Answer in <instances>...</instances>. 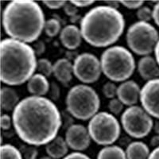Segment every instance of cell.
<instances>
[{"instance_id":"cell-23","label":"cell","mask_w":159,"mask_h":159,"mask_svg":"<svg viewBox=\"0 0 159 159\" xmlns=\"http://www.w3.org/2000/svg\"><path fill=\"white\" fill-rule=\"evenodd\" d=\"M44 30L46 35L50 38L56 37L60 32H61V24L60 20L56 18H52L45 22Z\"/></svg>"},{"instance_id":"cell-10","label":"cell","mask_w":159,"mask_h":159,"mask_svg":"<svg viewBox=\"0 0 159 159\" xmlns=\"http://www.w3.org/2000/svg\"><path fill=\"white\" fill-rule=\"evenodd\" d=\"M73 73L82 83H95L101 76L100 61L90 52L80 53L75 58L73 62Z\"/></svg>"},{"instance_id":"cell-17","label":"cell","mask_w":159,"mask_h":159,"mask_svg":"<svg viewBox=\"0 0 159 159\" xmlns=\"http://www.w3.org/2000/svg\"><path fill=\"white\" fill-rule=\"evenodd\" d=\"M50 84L47 77L41 73L34 74L27 82V90L32 96H43L49 93Z\"/></svg>"},{"instance_id":"cell-31","label":"cell","mask_w":159,"mask_h":159,"mask_svg":"<svg viewBox=\"0 0 159 159\" xmlns=\"http://www.w3.org/2000/svg\"><path fill=\"white\" fill-rule=\"evenodd\" d=\"M11 124H13V120L10 116L4 114L1 116V128L2 130H7L11 128Z\"/></svg>"},{"instance_id":"cell-6","label":"cell","mask_w":159,"mask_h":159,"mask_svg":"<svg viewBox=\"0 0 159 159\" xmlns=\"http://www.w3.org/2000/svg\"><path fill=\"white\" fill-rule=\"evenodd\" d=\"M66 107L72 117L80 120H89L98 113L100 99L96 91L86 84L71 88L66 96Z\"/></svg>"},{"instance_id":"cell-9","label":"cell","mask_w":159,"mask_h":159,"mask_svg":"<svg viewBox=\"0 0 159 159\" xmlns=\"http://www.w3.org/2000/svg\"><path fill=\"white\" fill-rule=\"evenodd\" d=\"M123 128L130 137L143 139L150 134L154 127L151 116L143 107L137 105L127 107L121 116Z\"/></svg>"},{"instance_id":"cell-36","label":"cell","mask_w":159,"mask_h":159,"mask_svg":"<svg viewBox=\"0 0 159 159\" xmlns=\"http://www.w3.org/2000/svg\"><path fill=\"white\" fill-rule=\"evenodd\" d=\"M34 51H35V53L36 55L38 56H40V55H42L45 50V43L43 42H37L36 43L34 44Z\"/></svg>"},{"instance_id":"cell-3","label":"cell","mask_w":159,"mask_h":159,"mask_svg":"<svg viewBox=\"0 0 159 159\" xmlns=\"http://www.w3.org/2000/svg\"><path fill=\"white\" fill-rule=\"evenodd\" d=\"M38 60L34 48L12 38L0 42V80L8 86L21 85L37 70Z\"/></svg>"},{"instance_id":"cell-30","label":"cell","mask_w":159,"mask_h":159,"mask_svg":"<svg viewBox=\"0 0 159 159\" xmlns=\"http://www.w3.org/2000/svg\"><path fill=\"white\" fill-rule=\"evenodd\" d=\"M44 4H45L48 8L52 10H55V9H60L61 7H64L66 3V1H42Z\"/></svg>"},{"instance_id":"cell-35","label":"cell","mask_w":159,"mask_h":159,"mask_svg":"<svg viewBox=\"0 0 159 159\" xmlns=\"http://www.w3.org/2000/svg\"><path fill=\"white\" fill-rule=\"evenodd\" d=\"M70 2L76 7H86L92 5L95 2L92 0H72Z\"/></svg>"},{"instance_id":"cell-21","label":"cell","mask_w":159,"mask_h":159,"mask_svg":"<svg viewBox=\"0 0 159 159\" xmlns=\"http://www.w3.org/2000/svg\"><path fill=\"white\" fill-rule=\"evenodd\" d=\"M96 159H127L126 151L116 145H111L102 148Z\"/></svg>"},{"instance_id":"cell-33","label":"cell","mask_w":159,"mask_h":159,"mask_svg":"<svg viewBox=\"0 0 159 159\" xmlns=\"http://www.w3.org/2000/svg\"><path fill=\"white\" fill-rule=\"evenodd\" d=\"M64 11L65 13L67 15L70 17H75L76 15V13L78 12V10L76 7H75L73 4L71 3V2H66L64 7Z\"/></svg>"},{"instance_id":"cell-15","label":"cell","mask_w":159,"mask_h":159,"mask_svg":"<svg viewBox=\"0 0 159 159\" xmlns=\"http://www.w3.org/2000/svg\"><path fill=\"white\" fill-rule=\"evenodd\" d=\"M138 72L143 79L147 81L159 77V65L155 58L145 56L139 61Z\"/></svg>"},{"instance_id":"cell-19","label":"cell","mask_w":159,"mask_h":159,"mask_svg":"<svg viewBox=\"0 0 159 159\" xmlns=\"http://www.w3.org/2000/svg\"><path fill=\"white\" fill-rule=\"evenodd\" d=\"M1 107L6 111H14L20 102L19 96L14 89L11 87H2L0 92Z\"/></svg>"},{"instance_id":"cell-26","label":"cell","mask_w":159,"mask_h":159,"mask_svg":"<svg viewBox=\"0 0 159 159\" xmlns=\"http://www.w3.org/2000/svg\"><path fill=\"white\" fill-rule=\"evenodd\" d=\"M137 18L140 22H148L153 19V11L148 7H142L137 11Z\"/></svg>"},{"instance_id":"cell-8","label":"cell","mask_w":159,"mask_h":159,"mask_svg":"<svg viewBox=\"0 0 159 159\" xmlns=\"http://www.w3.org/2000/svg\"><path fill=\"white\" fill-rule=\"evenodd\" d=\"M91 139L99 146H111L116 143L121 133L120 124L111 113L98 112L88 126Z\"/></svg>"},{"instance_id":"cell-39","label":"cell","mask_w":159,"mask_h":159,"mask_svg":"<svg viewBox=\"0 0 159 159\" xmlns=\"http://www.w3.org/2000/svg\"><path fill=\"white\" fill-rule=\"evenodd\" d=\"M105 3H106V6H108L110 7L118 10L120 2H119V1H105Z\"/></svg>"},{"instance_id":"cell-4","label":"cell","mask_w":159,"mask_h":159,"mask_svg":"<svg viewBox=\"0 0 159 159\" xmlns=\"http://www.w3.org/2000/svg\"><path fill=\"white\" fill-rule=\"evenodd\" d=\"M125 19L118 10L108 6H97L88 11L80 22L82 37L95 47H107L123 34Z\"/></svg>"},{"instance_id":"cell-1","label":"cell","mask_w":159,"mask_h":159,"mask_svg":"<svg viewBox=\"0 0 159 159\" xmlns=\"http://www.w3.org/2000/svg\"><path fill=\"white\" fill-rule=\"evenodd\" d=\"M12 120L19 139L34 147L52 141L62 124L57 107L44 96H30L20 100L13 111Z\"/></svg>"},{"instance_id":"cell-24","label":"cell","mask_w":159,"mask_h":159,"mask_svg":"<svg viewBox=\"0 0 159 159\" xmlns=\"http://www.w3.org/2000/svg\"><path fill=\"white\" fill-rule=\"evenodd\" d=\"M37 70L39 73L48 77L50 76L53 72V65H52L49 60L46 58H41L38 61Z\"/></svg>"},{"instance_id":"cell-7","label":"cell","mask_w":159,"mask_h":159,"mask_svg":"<svg viewBox=\"0 0 159 159\" xmlns=\"http://www.w3.org/2000/svg\"><path fill=\"white\" fill-rule=\"evenodd\" d=\"M130 50L139 56H149L154 52L159 41V34L154 26L149 22H136L128 28L126 35Z\"/></svg>"},{"instance_id":"cell-42","label":"cell","mask_w":159,"mask_h":159,"mask_svg":"<svg viewBox=\"0 0 159 159\" xmlns=\"http://www.w3.org/2000/svg\"><path fill=\"white\" fill-rule=\"evenodd\" d=\"M153 128H154L156 134L159 135V120H157L155 123H154V127H153Z\"/></svg>"},{"instance_id":"cell-29","label":"cell","mask_w":159,"mask_h":159,"mask_svg":"<svg viewBox=\"0 0 159 159\" xmlns=\"http://www.w3.org/2000/svg\"><path fill=\"white\" fill-rule=\"evenodd\" d=\"M119 2L125 7L128 8V9H132V10H139V8L142 7L144 3L143 1H119Z\"/></svg>"},{"instance_id":"cell-13","label":"cell","mask_w":159,"mask_h":159,"mask_svg":"<svg viewBox=\"0 0 159 159\" xmlns=\"http://www.w3.org/2000/svg\"><path fill=\"white\" fill-rule=\"evenodd\" d=\"M141 89L134 80H126L118 87V99L128 107L134 106L140 99Z\"/></svg>"},{"instance_id":"cell-43","label":"cell","mask_w":159,"mask_h":159,"mask_svg":"<svg viewBox=\"0 0 159 159\" xmlns=\"http://www.w3.org/2000/svg\"><path fill=\"white\" fill-rule=\"evenodd\" d=\"M40 159H54V158H52V157H49V156H43V157H42Z\"/></svg>"},{"instance_id":"cell-5","label":"cell","mask_w":159,"mask_h":159,"mask_svg":"<svg viewBox=\"0 0 159 159\" xmlns=\"http://www.w3.org/2000/svg\"><path fill=\"white\" fill-rule=\"evenodd\" d=\"M102 72L114 82H124L134 73L135 61L127 48L116 45L105 49L100 58Z\"/></svg>"},{"instance_id":"cell-41","label":"cell","mask_w":159,"mask_h":159,"mask_svg":"<svg viewBox=\"0 0 159 159\" xmlns=\"http://www.w3.org/2000/svg\"><path fill=\"white\" fill-rule=\"evenodd\" d=\"M154 55H155V59L159 65V41L156 45V47L154 49Z\"/></svg>"},{"instance_id":"cell-20","label":"cell","mask_w":159,"mask_h":159,"mask_svg":"<svg viewBox=\"0 0 159 159\" xmlns=\"http://www.w3.org/2000/svg\"><path fill=\"white\" fill-rule=\"evenodd\" d=\"M125 151L127 159H149L150 154L148 146L140 141L130 143Z\"/></svg>"},{"instance_id":"cell-34","label":"cell","mask_w":159,"mask_h":159,"mask_svg":"<svg viewBox=\"0 0 159 159\" xmlns=\"http://www.w3.org/2000/svg\"><path fill=\"white\" fill-rule=\"evenodd\" d=\"M62 159H91V157H89L87 154H83L81 152L75 151L71 153V154H67Z\"/></svg>"},{"instance_id":"cell-37","label":"cell","mask_w":159,"mask_h":159,"mask_svg":"<svg viewBox=\"0 0 159 159\" xmlns=\"http://www.w3.org/2000/svg\"><path fill=\"white\" fill-rule=\"evenodd\" d=\"M153 20L159 27V2H157L153 8Z\"/></svg>"},{"instance_id":"cell-28","label":"cell","mask_w":159,"mask_h":159,"mask_svg":"<svg viewBox=\"0 0 159 159\" xmlns=\"http://www.w3.org/2000/svg\"><path fill=\"white\" fill-rule=\"evenodd\" d=\"M118 87L112 81H108L103 85V93L108 99H114L117 96Z\"/></svg>"},{"instance_id":"cell-16","label":"cell","mask_w":159,"mask_h":159,"mask_svg":"<svg viewBox=\"0 0 159 159\" xmlns=\"http://www.w3.org/2000/svg\"><path fill=\"white\" fill-rule=\"evenodd\" d=\"M55 78L65 86H68L72 79L73 65L67 58L58 59L53 65V72Z\"/></svg>"},{"instance_id":"cell-14","label":"cell","mask_w":159,"mask_h":159,"mask_svg":"<svg viewBox=\"0 0 159 159\" xmlns=\"http://www.w3.org/2000/svg\"><path fill=\"white\" fill-rule=\"evenodd\" d=\"M82 38L80 29L75 25H66L60 34V39L62 45L69 50H73L79 47L81 44Z\"/></svg>"},{"instance_id":"cell-11","label":"cell","mask_w":159,"mask_h":159,"mask_svg":"<svg viewBox=\"0 0 159 159\" xmlns=\"http://www.w3.org/2000/svg\"><path fill=\"white\" fill-rule=\"evenodd\" d=\"M142 107L152 117L159 119V78L149 80L140 92Z\"/></svg>"},{"instance_id":"cell-22","label":"cell","mask_w":159,"mask_h":159,"mask_svg":"<svg viewBox=\"0 0 159 159\" xmlns=\"http://www.w3.org/2000/svg\"><path fill=\"white\" fill-rule=\"evenodd\" d=\"M0 159H23L19 149L11 144H3L0 147Z\"/></svg>"},{"instance_id":"cell-38","label":"cell","mask_w":159,"mask_h":159,"mask_svg":"<svg viewBox=\"0 0 159 159\" xmlns=\"http://www.w3.org/2000/svg\"><path fill=\"white\" fill-rule=\"evenodd\" d=\"M150 146L154 148L159 147V135H154L150 139Z\"/></svg>"},{"instance_id":"cell-18","label":"cell","mask_w":159,"mask_h":159,"mask_svg":"<svg viewBox=\"0 0 159 159\" xmlns=\"http://www.w3.org/2000/svg\"><path fill=\"white\" fill-rule=\"evenodd\" d=\"M69 146L65 139L57 136L52 141L45 145V151L48 156L54 159L64 158L69 152Z\"/></svg>"},{"instance_id":"cell-40","label":"cell","mask_w":159,"mask_h":159,"mask_svg":"<svg viewBox=\"0 0 159 159\" xmlns=\"http://www.w3.org/2000/svg\"><path fill=\"white\" fill-rule=\"evenodd\" d=\"M149 159H159V147L154 148L150 152Z\"/></svg>"},{"instance_id":"cell-2","label":"cell","mask_w":159,"mask_h":159,"mask_svg":"<svg viewBox=\"0 0 159 159\" xmlns=\"http://www.w3.org/2000/svg\"><path fill=\"white\" fill-rule=\"evenodd\" d=\"M45 15L39 4L31 0H14L2 12V26L10 38L25 43L36 42L45 27Z\"/></svg>"},{"instance_id":"cell-25","label":"cell","mask_w":159,"mask_h":159,"mask_svg":"<svg viewBox=\"0 0 159 159\" xmlns=\"http://www.w3.org/2000/svg\"><path fill=\"white\" fill-rule=\"evenodd\" d=\"M19 150L23 159H37L38 156V150L34 146L28 144L22 145Z\"/></svg>"},{"instance_id":"cell-27","label":"cell","mask_w":159,"mask_h":159,"mask_svg":"<svg viewBox=\"0 0 159 159\" xmlns=\"http://www.w3.org/2000/svg\"><path fill=\"white\" fill-rule=\"evenodd\" d=\"M124 104L118 98L111 99L108 103V109L112 115H119L123 111Z\"/></svg>"},{"instance_id":"cell-32","label":"cell","mask_w":159,"mask_h":159,"mask_svg":"<svg viewBox=\"0 0 159 159\" xmlns=\"http://www.w3.org/2000/svg\"><path fill=\"white\" fill-rule=\"evenodd\" d=\"M49 97L53 100H57L60 96V89L59 86L56 83L52 82L50 84V89L49 91Z\"/></svg>"},{"instance_id":"cell-12","label":"cell","mask_w":159,"mask_h":159,"mask_svg":"<svg viewBox=\"0 0 159 159\" xmlns=\"http://www.w3.org/2000/svg\"><path fill=\"white\" fill-rule=\"evenodd\" d=\"M65 139L69 148L81 152L89 148L92 139L89 130L84 125L72 124L65 132Z\"/></svg>"}]
</instances>
